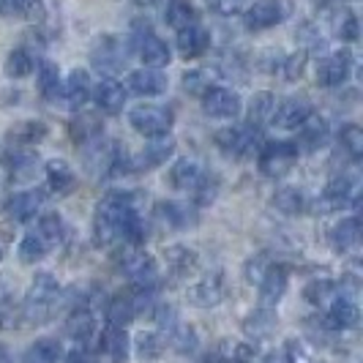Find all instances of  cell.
<instances>
[{
    "label": "cell",
    "instance_id": "1",
    "mask_svg": "<svg viewBox=\"0 0 363 363\" xmlns=\"http://www.w3.org/2000/svg\"><path fill=\"white\" fill-rule=\"evenodd\" d=\"M96 238L99 243L128 240L131 246H140L145 240V227L137 213L134 197L128 191H109L96 208Z\"/></svg>",
    "mask_w": 363,
    "mask_h": 363
},
{
    "label": "cell",
    "instance_id": "2",
    "mask_svg": "<svg viewBox=\"0 0 363 363\" xmlns=\"http://www.w3.org/2000/svg\"><path fill=\"white\" fill-rule=\"evenodd\" d=\"M57 279L52 273H38L30 284V290L22 301V309H19V320L30 323V325H41L47 323L55 314V303H57Z\"/></svg>",
    "mask_w": 363,
    "mask_h": 363
},
{
    "label": "cell",
    "instance_id": "3",
    "mask_svg": "<svg viewBox=\"0 0 363 363\" xmlns=\"http://www.w3.org/2000/svg\"><path fill=\"white\" fill-rule=\"evenodd\" d=\"M298 159H301V147L295 143H268L259 150L257 164L265 178H281L298 164Z\"/></svg>",
    "mask_w": 363,
    "mask_h": 363
},
{
    "label": "cell",
    "instance_id": "4",
    "mask_svg": "<svg viewBox=\"0 0 363 363\" xmlns=\"http://www.w3.org/2000/svg\"><path fill=\"white\" fill-rule=\"evenodd\" d=\"M128 121L140 134L153 140V137L169 134V128L175 123V115H172V109L162 107V104H143V107H134L128 112Z\"/></svg>",
    "mask_w": 363,
    "mask_h": 363
},
{
    "label": "cell",
    "instance_id": "5",
    "mask_svg": "<svg viewBox=\"0 0 363 363\" xmlns=\"http://www.w3.org/2000/svg\"><path fill=\"white\" fill-rule=\"evenodd\" d=\"M121 268H123V273H126L128 279H131L143 292L156 290V284H159V265H156L153 257L145 255V252H140L137 246H131L126 255H123Z\"/></svg>",
    "mask_w": 363,
    "mask_h": 363
},
{
    "label": "cell",
    "instance_id": "6",
    "mask_svg": "<svg viewBox=\"0 0 363 363\" xmlns=\"http://www.w3.org/2000/svg\"><path fill=\"white\" fill-rule=\"evenodd\" d=\"M216 145L230 156H252L259 147V128L257 126H230L216 134Z\"/></svg>",
    "mask_w": 363,
    "mask_h": 363
},
{
    "label": "cell",
    "instance_id": "7",
    "mask_svg": "<svg viewBox=\"0 0 363 363\" xmlns=\"http://www.w3.org/2000/svg\"><path fill=\"white\" fill-rule=\"evenodd\" d=\"M93 66L101 74H118L128 60V50L123 47V41L115 36H101L96 41L91 52Z\"/></svg>",
    "mask_w": 363,
    "mask_h": 363
},
{
    "label": "cell",
    "instance_id": "8",
    "mask_svg": "<svg viewBox=\"0 0 363 363\" xmlns=\"http://www.w3.org/2000/svg\"><path fill=\"white\" fill-rule=\"evenodd\" d=\"M131 41H134V47H137V52H140V57H143V63H145L147 69H164L169 63V57H172L167 41H162L150 28L137 30Z\"/></svg>",
    "mask_w": 363,
    "mask_h": 363
},
{
    "label": "cell",
    "instance_id": "9",
    "mask_svg": "<svg viewBox=\"0 0 363 363\" xmlns=\"http://www.w3.org/2000/svg\"><path fill=\"white\" fill-rule=\"evenodd\" d=\"M325 202L330 208H347V205H358L361 197V181L358 175H336L325 186Z\"/></svg>",
    "mask_w": 363,
    "mask_h": 363
},
{
    "label": "cell",
    "instance_id": "10",
    "mask_svg": "<svg viewBox=\"0 0 363 363\" xmlns=\"http://www.w3.org/2000/svg\"><path fill=\"white\" fill-rule=\"evenodd\" d=\"M202 107L211 118H235L240 112V96L230 88H208L202 93Z\"/></svg>",
    "mask_w": 363,
    "mask_h": 363
},
{
    "label": "cell",
    "instance_id": "11",
    "mask_svg": "<svg viewBox=\"0 0 363 363\" xmlns=\"http://www.w3.org/2000/svg\"><path fill=\"white\" fill-rule=\"evenodd\" d=\"M281 19H284V6H281V0H257L255 6L246 11V28L259 33V30L276 28Z\"/></svg>",
    "mask_w": 363,
    "mask_h": 363
},
{
    "label": "cell",
    "instance_id": "12",
    "mask_svg": "<svg viewBox=\"0 0 363 363\" xmlns=\"http://www.w3.org/2000/svg\"><path fill=\"white\" fill-rule=\"evenodd\" d=\"M361 320V311H358V303L352 298H347L345 292L333 295V301L328 303V328L333 330H350V328L358 325Z\"/></svg>",
    "mask_w": 363,
    "mask_h": 363
},
{
    "label": "cell",
    "instance_id": "13",
    "mask_svg": "<svg viewBox=\"0 0 363 363\" xmlns=\"http://www.w3.org/2000/svg\"><path fill=\"white\" fill-rule=\"evenodd\" d=\"M309 115H311L309 101L306 99H298V96H290V99H284L281 104L273 107L271 123H276L279 128H298Z\"/></svg>",
    "mask_w": 363,
    "mask_h": 363
},
{
    "label": "cell",
    "instance_id": "14",
    "mask_svg": "<svg viewBox=\"0 0 363 363\" xmlns=\"http://www.w3.org/2000/svg\"><path fill=\"white\" fill-rule=\"evenodd\" d=\"M57 93H60L63 104L69 109H82L88 104V99H91V77H88V72L74 69V72L66 77V82L60 85Z\"/></svg>",
    "mask_w": 363,
    "mask_h": 363
},
{
    "label": "cell",
    "instance_id": "15",
    "mask_svg": "<svg viewBox=\"0 0 363 363\" xmlns=\"http://www.w3.org/2000/svg\"><path fill=\"white\" fill-rule=\"evenodd\" d=\"M347 77H350V55L347 52L328 55L317 66V82L323 88H339L347 82Z\"/></svg>",
    "mask_w": 363,
    "mask_h": 363
},
{
    "label": "cell",
    "instance_id": "16",
    "mask_svg": "<svg viewBox=\"0 0 363 363\" xmlns=\"http://www.w3.org/2000/svg\"><path fill=\"white\" fill-rule=\"evenodd\" d=\"M257 290H259V303H262L265 309L276 306V303L281 301L284 290H287V268H284V265H276V262H273L271 268L265 271V276L259 279Z\"/></svg>",
    "mask_w": 363,
    "mask_h": 363
},
{
    "label": "cell",
    "instance_id": "17",
    "mask_svg": "<svg viewBox=\"0 0 363 363\" xmlns=\"http://www.w3.org/2000/svg\"><path fill=\"white\" fill-rule=\"evenodd\" d=\"M44 191L41 189H28V191H17L11 200H9V216L14 218V221H30V218L36 216L38 211H41V205H44Z\"/></svg>",
    "mask_w": 363,
    "mask_h": 363
},
{
    "label": "cell",
    "instance_id": "18",
    "mask_svg": "<svg viewBox=\"0 0 363 363\" xmlns=\"http://www.w3.org/2000/svg\"><path fill=\"white\" fill-rule=\"evenodd\" d=\"M93 96H96V104H99L101 112L115 115V112H121L123 104H126L128 91L123 88V82H118V79L107 77V79H101V82L96 85V93H93Z\"/></svg>",
    "mask_w": 363,
    "mask_h": 363
},
{
    "label": "cell",
    "instance_id": "19",
    "mask_svg": "<svg viewBox=\"0 0 363 363\" xmlns=\"http://www.w3.org/2000/svg\"><path fill=\"white\" fill-rule=\"evenodd\" d=\"M205 169H202L200 162H194V159H181V162L172 167V172H169V181L175 189H181V191H197L202 183H205Z\"/></svg>",
    "mask_w": 363,
    "mask_h": 363
},
{
    "label": "cell",
    "instance_id": "20",
    "mask_svg": "<svg viewBox=\"0 0 363 363\" xmlns=\"http://www.w3.org/2000/svg\"><path fill=\"white\" fill-rule=\"evenodd\" d=\"M156 213L162 218L167 227H172V230H189V227H194L197 224V211H194V205H189V202H162L159 208H156Z\"/></svg>",
    "mask_w": 363,
    "mask_h": 363
},
{
    "label": "cell",
    "instance_id": "21",
    "mask_svg": "<svg viewBox=\"0 0 363 363\" xmlns=\"http://www.w3.org/2000/svg\"><path fill=\"white\" fill-rule=\"evenodd\" d=\"M167 77L162 74V69H137L128 77V88L137 96H162L167 91Z\"/></svg>",
    "mask_w": 363,
    "mask_h": 363
},
{
    "label": "cell",
    "instance_id": "22",
    "mask_svg": "<svg viewBox=\"0 0 363 363\" xmlns=\"http://www.w3.org/2000/svg\"><path fill=\"white\" fill-rule=\"evenodd\" d=\"M208 47H211V36H208V30L200 28V25H189V28L178 30V52L186 60L200 57L202 52H208Z\"/></svg>",
    "mask_w": 363,
    "mask_h": 363
},
{
    "label": "cell",
    "instance_id": "23",
    "mask_svg": "<svg viewBox=\"0 0 363 363\" xmlns=\"http://www.w3.org/2000/svg\"><path fill=\"white\" fill-rule=\"evenodd\" d=\"M330 243L336 252H355L361 246V221L355 216L342 218L333 230H330Z\"/></svg>",
    "mask_w": 363,
    "mask_h": 363
},
{
    "label": "cell",
    "instance_id": "24",
    "mask_svg": "<svg viewBox=\"0 0 363 363\" xmlns=\"http://www.w3.org/2000/svg\"><path fill=\"white\" fill-rule=\"evenodd\" d=\"M221 298H224V284H221L218 276H205L194 287H189V301L194 306H202V309L216 306Z\"/></svg>",
    "mask_w": 363,
    "mask_h": 363
},
{
    "label": "cell",
    "instance_id": "25",
    "mask_svg": "<svg viewBox=\"0 0 363 363\" xmlns=\"http://www.w3.org/2000/svg\"><path fill=\"white\" fill-rule=\"evenodd\" d=\"M325 143H328V123L311 112L309 118L298 126V143L295 145L298 147L303 145L309 147V150H320V145H325Z\"/></svg>",
    "mask_w": 363,
    "mask_h": 363
},
{
    "label": "cell",
    "instance_id": "26",
    "mask_svg": "<svg viewBox=\"0 0 363 363\" xmlns=\"http://www.w3.org/2000/svg\"><path fill=\"white\" fill-rule=\"evenodd\" d=\"M172 150H175V140L169 137V134H164V137H153L147 147L143 150V156L137 159V162H131V167H159L164 164L169 156H172Z\"/></svg>",
    "mask_w": 363,
    "mask_h": 363
},
{
    "label": "cell",
    "instance_id": "27",
    "mask_svg": "<svg viewBox=\"0 0 363 363\" xmlns=\"http://www.w3.org/2000/svg\"><path fill=\"white\" fill-rule=\"evenodd\" d=\"M101 350L109 358V363H126L128 358V333L126 328H112L109 325L101 336Z\"/></svg>",
    "mask_w": 363,
    "mask_h": 363
},
{
    "label": "cell",
    "instance_id": "28",
    "mask_svg": "<svg viewBox=\"0 0 363 363\" xmlns=\"http://www.w3.org/2000/svg\"><path fill=\"white\" fill-rule=\"evenodd\" d=\"M47 181H50L52 191L69 194L74 189V183H77V175H74V169L63 159H52V162H47Z\"/></svg>",
    "mask_w": 363,
    "mask_h": 363
},
{
    "label": "cell",
    "instance_id": "29",
    "mask_svg": "<svg viewBox=\"0 0 363 363\" xmlns=\"http://www.w3.org/2000/svg\"><path fill=\"white\" fill-rule=\"evenodd\" d=\"M66 333L72 336L74 342H79V345H85L88 339H91L93 333H96V320H93V314L88 309H77L66 320Z\"/></svg>",
    "mask_w": 363,
    "mask_h": 363
},
{
    "label": "cell",
    "instance_id": "30",
    "mask_svg": "<svg viewBox=\"0 0 363 363\" xmlns=\"http://www.w3.org/2000/svg\"><path fill=\"white\" fill-rule=\"evenodd\" d=\"M167 22L175 28V30H183L189 25H197V9L191 0H169L167 6Z\"/></svg>",
    "mask_w": 363,
    "mask_h": 363
},
{
    "label": "cell",
    "instance_id": "31",
    "mask_svg": "<svg viewBox=\"0 0 363 363\" xmlns=\"http://www.w3.org/2000/svg\"><path fill=\"white\" fill-rule=\"evenodd\" d=\"M134 317H137V301L128 298V295L115 298V301L107 306V320L112 328H126Z\"/></svg>",
    "mask_w": 363,
    "mask_h": 363
},
{
    "label": "cell",
    "instance_id": "32",
    "mask_svg": "<svg viewBox=\"0 0 363 363\" xmlns=\"http://www.w3.org/2000/svg\"><path fill=\"white\" fill-rule=\"evenodd\" d=\"M60 358V342L57 339H36L25 352V363H57Z\"/></svg>",
    "mask_w": 363,
    "mask_h": 363
},
{
    "label": "cell",
    "instance_id": "33",
    "mask_svg": "<svg viewBox=\"0 0 363 363\" xmlns=\"http://www.w3.org/2000/svg\"><path fill=\"white\" fill-rule=\"evenodd\" d=\"M44 243H47V249H52L57 246L63 235H66V224H63V218L60 213H44V216L38 218V233H36Z\"/></svg>",
    "mask_w": 363,
    "mask_h": 363
},
{
    "label": "cell",
    "instance_id": "34",
    "mask_svg": "<svg viewBox=\"0 0 363 363\" xmlns=\"http://www.w3.org/2000/svg\"><path fill=\"white\" fill-rule=\"evenodd\" d=\"M243 328H246V333H249L252 339H257V342H259V339H268L273 330H276V314L262 306V309H257L255 314L246 320Z\"/></svg>",
    "mask_w": 363,
    "mask_h": 363
},
{
    "label": "cell",
    "instance_id": "35",
    "mask_svg": "<svg viewBox=\"0 0 363 363\" xmlns=\"http://www.w3.org/2000/svg\"><path fill=\"white\" fill-rule=\"evenodd\" d=\"M167 336H169V345L175 347L178 352L189 355L197 350V333L191 325H183V323H175V325L167 328Z\"/></svg>",
    "mask_w": 363,
    "mask_h": 363
},
{
    "label": "cell",
    "instance_id": "36",
    "mask_svg": "<svg viewBox=\"0 0 363 363\" xmlns=\"http://www.w3.org/2000/svg\"><path fill=\"white\" fill-rule=\"evenodd\" d=\"M72 137L77 143H82V145L99 140V137H101V123H99V118H96V115H79L72 123Z\"/></svg>",
    "mask_w": 363,
    "mask_h": 363
},
{
    "label": "cell",
    "instance_id": "37",
    "mask_svg": "<svg viewBox=\"0 0 363 363\" xmlns=\"http://www.w3.org/2000/svg\"><path fill=\"white\" fill-rule=\"evenodd\" d=\"M273 107H276V99L271 93H257L252 99V109H249V126H262V123H271Z\"/></svg>",
    "mask_w": 363,
    "mask_h": 363
},
{
    "label": "cell",
    "instance_id": "38",
    "mask_svg": "<svg viewBox=\"0 0 363 363\" xmlns=\"http://www.w3.org/2000/svg\"><path fill=\"white\" fill-rule=\"evenodd\" d=\"M38 88L47 99L57 96V91H60V72H57V66L52 60H41L38 63Z\"/></svg>",
    "mask_w": 363,
    "mask_h": 363
},
{
    "label": "cell",
    "instance_id": "39",
    "mask_svg": "<svg viewBox=\"0 0 363 363\" xmlns=\"http://www.w3.org/2000/svg\"><path fill=\"white\" fill-rule=\"evenodd\" d=\"M33 57L28 50H14V52H9L6 57V74L9 77H14V79H22V77H28V74H33Z\"/></svg>",
    "mask_w": 363,
    "mask_h": 363
},
{
    "label": "cell",
    "instance_id": "40",
    "mask_svg": "<svg viewBox=\"0 0 363 363\" xmlns=\"http://www.w3.org/2000/svg\"><path fill=\"white\" fill-rule=\"evenodd\" d=\"M44 137H47V128L41 126V123H33V121L19 123V126H14L11 134H9V140L17 143V145H33V143L44 140Z\"/></svg>",
    "mask_w": 363,
    "mask_h": 363
},
{
    "label": "cell",
    "instance_id": "41",
    "mask_svg": "<svg viewBox=\"0 0 363 363\" xmlns=\"http://www.w3.org/2000/svg\"><path fill=\"white\" fill-rule=\"evenodd\" d=\"M339 140H342V147H345L347 153H350V159H361L363 156V131L361 126H355V123H347L342 126L339 131Z\"/></svg>",
    "mask_w": 363,
    "mask_h": 363
},
{
    "label": "cell",
    "instance_id": "42",
    "mask_svg": "<svg viewBox=\"0 0 363 363\" xmlns=\"http://www.w3.org/2000/svg\"><path fill=\"white\" fill-rule=\"evenodd\" d=\"M273 205L281 211V213H298L301 208H303V194L298 191V189H292V186H284V189H279L276 191V197H273Z\"/></svg>",
    "mask_w": 363,
    "mask_h": 363
},
{
    "label": "cell",
    "instance_id": "43",
    "mask_svg": "<svg viewBox=\"0 0 363 363\" xmlns=\"http://www.w3.org/2000/svg\"><path fill=\"white\" fill-rule=\"evenodd\" d=\"M50 249H47V243L36 235V233H30V235L22 238V243H19V259L22 262H38V259H44Z\"/></svg>",
    "mask_w": 363,
    "mask_h": 363
},
{
    "label": "cell",
    "instance_id": "44",
    "mask_svg": "<svg viewBox=\"0 0 363 363\" xmlns=\"http://www.w3.org/2000/svg\"><path fill=\"white\" fill-rule=\"evenodd\" d=\"M333 33L342 38V41H358V33H361V28H358V17H355L352 11H342V14L336 17Z\"/></svg>",
    "mask_w": 363,
    "mask_h": 363
},
{
    "label": "cell",
    "instance_id": "45",
    "mask_svg": "<svg viewBox=\"0 0 363 363\" xmlns=\"http://www.w3.org/2000/svg\"><path fill=\"white\" fill-rule=\"evenodd\" d=\"M333 295H336V287H333V281H311L309 287H306V301L314 303V306H328L330 301H333Z\"/></svg>",
    "mask_w": 363,
    "mask_h": 363
},
{
    "label": "cell",
    "instance_id": "46",
    "mask_svg": "<svg viewBox=\"0 0 363 363\" xmlns=\"http://www.w3.org/2000/svg\"><path fill=\"white\" fill-rule=\"evenodd\" d=\"M137 352H140V358L153 361V358H159L164 352V339L159 333H143V336L137 339Z\"/></svg>",
    "mask_w": 363,
    "mask_h": 363
},
{
    "label": "cell",
    "instance_id": "47",
    "mask_svg": "<svg viewBox=\"0 0 363 363\" xmlns=\"http://www.w3.org/2000/svg\"><path fill=\"white\" fill-rule=\"evenodd\" d=\"M33 11V0H0V17L25 19Z\"/></svg>",
    "mask_w": 363,
    "mask_h": 363
},
{
    "label": "cell",
    "instance_id": "48",
    "mask_svg": "<svg viewBox=\"0 0 363 363\" xmlns=\"http://www.w3.org/2000/svg\"><path fill=\"white\" fill-rule=\"evenodd\" d=\"M17 323H19V309L14 306L11 295H6V292L0 290V330L3 328H14Z\"/></svg>",
    "mask_w": 363,
    "mask_h": 363
},
{
    "label": "cell",
    "instance_id": "49",
    "mask_svg": "<svg viewBox=\"0 0 363 363\" xmlns=\"http://www.w3.org/2000/svg\"><path fill=\"white\" fill-rule=\"evenodd\" d=\"M183 85L189 93H205L211 88V74L202 72V69H194V72L183 74Z\"/></svg>",
    "mask_w": 363,
    "mask_h": 363
},
{
    "label": "cell",
    "instance_id": "50",
    "mask_svg": "<svg viewBox=\"0 0 363 363\" xmlns=\"http://www.w3.org/2000/svg\"><path fill=\"white\" fill-rule=\"evenodd\" d=\"M205 6L218 17H233L243 9V0H205Z\"/></svg>",
    "mask_w": 363,
    "mask_h": 363
},
{
    "label": "cell",
    "instance_id": "51",
    "mask_svg": "<svg viewBox=\"0 0 363 363\" xmlns=\"http://www.w3.org/2000/svg\"><path fill=\"white\" fill-rule=\"evenodd\" d=\"M271 265L273 262L271 259H265V257H252L249 265H246V279H249L252 284H259V279L265 276V271H268Z\"/></svg>",
    "mask_w": 363,
    "mask_h": 363
},
{
    "label": "cell",
    "instance_id": "52",
    "mask_svg": "<svg viewBox=\"0 0 363 363\" xmlns=\"http://www.w3.org/2000/svg\"><path fill=\"white\" fill-rule=\"evenodd\" d=\"M303 63H306V52L301 50V52L290 55L284 63H281V69H284V77L287 79H298L301 74H303Z\"/></svg>",
    "mask_w": 363,
    "mask_h": 363
},
{
    "label": "cell",
    "instance_id": "53",
    "mask_svg": "<svg viewBox=\"0 0 363 363\" xmlns=\"http://www.w3.org/2000/svg\"><path fill=\"white\" fill-rule=\"evenodd\" d=\"M63 363H96V361H93V352L88 347H77V350H72V352L66 355Z\"/></svg>",
    "mask_w": 363,
    "mask_h": 363
},
{
    "label": "cell",
    "instance_id": "54",
    "mask_svg": "<svg viewBox=\"0 0 363 363\" xmlns=\"http://www.w3.org/2000/svg\"><path fill=\"white\" fill-rule=\"evenodd\" d=\"M265 363H295V361H292L287 352H273V355H268Z\"/></svg>",
    "mask_w": 363,
    "mask_h": 363
},
{
    "label": "cell",
    "instance_id": "55",
    "mask_svg": "<svg viewBox=\"0 0 363 363\" xmlns=\"http://www.w3.org/2000/svg\"><path fill=\"white\" fill-rule=\"evenodd\" d=\"M0 363H17L14 352H11V350H9L6 345H0Z\"/></svg>",
    "mask_w": 363,
    "mask_h": 363
},
{
    "label": "cell",
    "instance_id": "56",
    "mask_svg": "<svg viewBox=\"0 0 363 363\" xmlns=\"http://www.w3.org/2000/svg\"><path fill=\"white\" fill-rule=\"evenodd\" d=\"M314 3H317V6H323V9H328V6H339L342 0H314Z\"/></svg>",
    "mask_w": 363,
    "mask_h": 363
},
{
    "label": "cell",
    "instance_id": "57",
    "mask_svg": "<svg viewBox=\"0 0 363 363\" xmlns=\"http://www.w3.org/2000/svg\"><path fill=\"white\" fill-rule=\"evenodd\" d=\"M227 363H243V361H227Z\"/></svg>",
    "mask_w": 363,
    "mask_h": 363
},
{
    "label": "cell",
    "instance_id": "58",
    "mask_svg": "<svg viewBox=\"0 0 363 363\" xmlns=\"http://www.w3.org/2000/svg\"><path fill=\"white\" fill-rule=\"evenodd\" d=\"M0 259H3V249H0Z\"/></svg>",
    "mask_w": 363,
    "mask_h": 363
},
{
    "label": "cell",
    "instance_id": "59",
    "mask_svg": "<svg viewBox=\"0 0 363 363\" xmlns=\"http://www.w3.org/2000/svg\"><path fill=\"white\" fill-rule=\"evenodd\" d=\"M143 3H150V0H143Z\"/></svg>",
    "mask_w": 363,
    "mask_h": 363
}]
</instances>
